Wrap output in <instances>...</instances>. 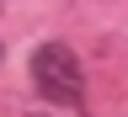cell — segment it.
Wrapping results in <instances>:
<instances>
[{
    "instance_id": "cell-2",
    "label": "cell",
    "mask_w": 128,
    "mask_h": 117,
    "mask_svg": "<svg viewBox=\"0 0 128 117\" xmlns=\"http://www.w3.org/2000/svg\"><path fill=\"white\" fill-rule=\"evenodd\" d=\"M32 117H59V107H48V101H43V112H32ZM75 117H80V112H75Z\"/></svg>"
},
{
    "instance_id": "cell-4",
    "label": "cell",
    "mask_w": 128,
    "mask_h": 117,
    "mask_svg": "<svg viewBox=\"0 0 128 117\" xmlns=\"http://www.w3.org/2000/svg\"><path fill=\"white\" fill-rule=\"evenodd\" d=\"M0 59H6V48H0Z\"/></svg>"
},
{
    "instance_id": "cell-3",
    "label": "cell",
    "mask_w": 128,
    "mask_h": 117,
    "mask_svg": "<svg viewBox=\"0 0 128 117\" xmlns=\"http://www.w3.org/2000/svg\"><path fill=\"white\" fill-rule=\"evenodd\" d=\"M0 11H6V0H0Z\"/></svg>"
},
{
    "instance_id": "cell-1",
    "label": "cell",
    "mask_w": 128,
    "mask_h": 117,
    "mask_svg": "<svg viewBox=\"0 0 128 117\" xmlns=\"http://www.w3.org/2000/svg\"><path fill=\"white\" fill-rule=\"evenodd\" d=\"M32 85L48 107H86V64L70 43H43L32 53Z\"/></svg>"
}]
</instances>
